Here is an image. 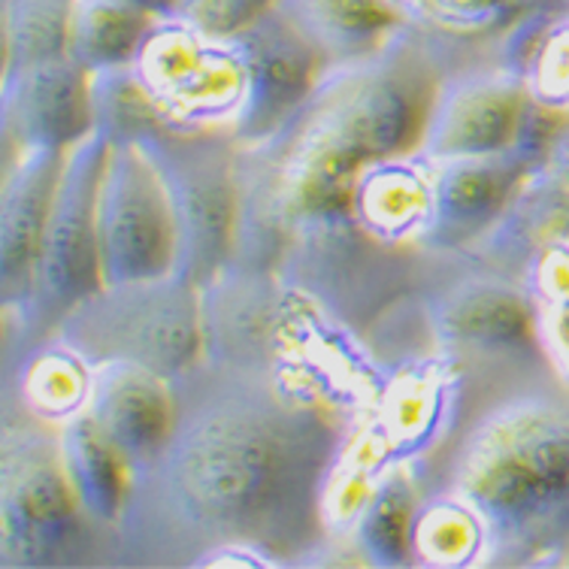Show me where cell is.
Listing matches in <instances>:
<instances>
[{"label":"cell","mask_w":569,"mask_h":569,"mask_svg":"<svg viewBox=\"0 0 569 569\" xmlns=\"http://www.w3.org/2000/svg\"><path fill=\"white\" fill-rule=\"evenodd\" d=\"M133 67L173 128L230 131L242 107V67L230 40L158 16Z\"/></svg>","instance_id":"4fadbf2b"},{"label":"cell","mask_w":569,"mask_h":569,"mask_svg":"<svg viewBox=\"0 0 569 569\" xmlns=\"http://www.w3.org/2000/svg\"><path fill=\"white\" fill-rule=\"evenodd\" d=\"M58 437L67 482L73 488L79 509L110 539L131 491V470L110 442L100 437V430L86 412L58 427Z\"/></svg>","instance_id":"7402d4cb"},{"label":"cell","mask_w":569,"mask_h":569,"mask_svg":"<svg viewBox=\"0 0 569 569\" xmlns=\"http://www.w3.org/2000/svg\"><path fill=\"white\" fill-rule=\"evenodd\" d=\"M67 152L33 149L3 167L0 188V303L3 316L19 312L31 295L33 263L46 221L56 203Z\"/></svg>","instance_id":"ac0fdd59"},{"label":"cell","mask_w":569,"mask_h":569,"mask_svg":"<svg viewBox=\"0 0 569 569\" xmlns=\"http://www.w3.org/2000/svg\"><path fill=\"white\" fill-rule=\"evenodd\" d=\"M488 527L455 491H427L418 497L409 527V563L427 567H472L488 563Z\"/></svg>","instance_id":"603a6c76"},{"label":"cell","mask_w":569,"mask_h":569,"mask_svg":"<svg viewBox=\"0 0 569 569\" xmlns=\"http://www.w3.org/2000/svg\"><path fill=\"white\" fill-rule=\"evenodd\" d=\"M0 124L7 161L33 149L70 152L94 133L91 73L70 56L3 73Z\"/></svg>","instance_id":"9a60e30c"},{"label":"cell","mask_w":569,"mask_h":569,"mask_svg":"<svg viewBox=\"0 0 569 569\" xmlns=\"http://www.w3.org/2000/svg\"><path fill=\"white\" fill-rule=\"evenodd\" d=\"M418 300L433 351L476 397L555 376L539 342L537 303L521 276L470 249L427 252Z\"/></svg>","instance_id":"277c9868"},{"label":"cell","mask_w":569,"mask_h":569,"mask_svg":"<svg viewBox=\"0 0 569 569\" xmlns=\"http://www.w3.org/2000/svg\"><path fill=\"white\" fill-rule=\"evenodd\" d=\"M458 46L406 22L382 49L325 67L291 119L240 152L230 263L276 270L300 216L349 203L363 167L418 152L439 79L451 70L442 64Z\"/></svg>","instance_id":"7a4b0ae2"},{"label":"cell","mask_w":569,"mask_h":569,"mask_svg":"<svg viewBox=\"0 0 569 569\" xmlns=\"http://www.w3.org/2000/svg\"><path fill=\"white\" fill-rule=\"evenodd\" d=\"M121 3H128V7H137V10L152 12V16H161V12L170 7V0H121Z\"/></svg>","instance_id":"f1b7e54d"},{"label":"cell","mask_w":569,"mask_h":569,"mask_svg":"<svg viewBox=\"0 0 569 569\" xmlns=\"http://www.w3.org/2000/svg\"><path fill=\"white\" fill-rule=\"evenodd\" d=\"M555 121L512 70L451 67L439 79L418 152L430 161L521 152L542 167Z\"/></svg>","instance_id":"8fae6325"},{"label":"cell","mask_w":569,"mask_h":569,"mask_svg":"<svg viewBox=\"0 0 569 569\" xmlns=\"http://www.w3.org/2000/svg\"><path fill=\"white\" fill-rule=\"evenodd\" d=\"M276 0H170L161 16L188 24L209 40H228L270 12Z\"/></svg>","instance_id":"83f0119b"},{"label":"cell","mask_w":569,"mask_h":569,"mask_svg":"<svg viewBox=\"0 0 569 569\" xmlns=\"http://www.w3.org/2000/svg\"><path fill=\"white\" fill-rule=\"evenodd\" d=\"M228 40L242 67V107L230 133L246 149L291 119L328 64L276 7Z\"/></svg>","instance_id":"5bb4252c"},{"label":"cell","mask_w":569,"mask_h":569,"mask_svg":"<svg viewBox=\"0 0 569 569\" xmlns=\"http://www.w3.org/2000/svg\"><path fill=\"white\" fill-rule=\"evenodd\" d=\"M98 242L103 284L161 279L176 270L170 200L137 146H110L98 191Z\"/></svg>","instance_id":"7c38bea8"},{"label":"cell","mask_w":569,"mask_h":569,"mask_svg":"<svg viewBox=\"0 0 569 569\" xmlns=\"http://www.w3.org/2000/svg\"><path fill=\"white\" fill-rule=\"evenodd\" d=\"M77 0H0L3 73L67 58Z\"/></svg>","instance_id":"484cf974"},{"label":"cell","mask_w":569,"mask_h":569,"mask_svg":"<svg viewBox=\"0 0 569 569\" xmlns=\"http://www.w3.org/2000/svg\"><path fill=\"white\" fill-rule=\"evenodd\" d=\"M291 379L200 361L173 379L164 451L131 476L110 548L137 563H297L325 539V491L349 446L340 409Z\"/></svg>","instance_id":"6da1fadb"},{"label":"cell","mask_w":569,"mask_h":569,"mask_svg":"<svg viewBox=\"0 0 569 569\" xmlns=\"http://www.w3.org/2000/svg\"><path fill=\"white\" fill-rule=\"evenodd\" d=\"M100 542L103 533L79 509L67 482L58 427L3 406L0 567H70Z\"/></svg>","instance_id":"8992f818"},{"label":"cell","mask_w":569,"mask_h":569,"mask_svg":"<svg viewBox=\"0 0 569 569\" xmlns=\"http://www.w3.org/2000/svg\"><path fill=\"white\" fill-rule=\"evenodd\" d=\"M154 19L158 16L121 0H77L67 56L88 73L133 64Z\"/></svg>","instance_id":"cb8c5ba5"},{"label":"cell","mask_w":569,"mask_h":569,"mask_svg":"<svg viewBox=\"0 0 569 569\" xmlns=\"http://www.w3.org/2000/svg\"><path fill=\"white\" fill-rule=\"evenodd\" d=\"M110 142L91 133L67 152L56 203L46 221L33 263L31 295L19 312L7 318L3 342L49 337L58 321L86 297L103 288L98 242V191Z\"/></svg>","instance_id":"30bf717a"},{"label":"cell","mask_w":569,"mask_h":569,"mask_svg":"<svg viewBox=\"0 0 569 569\" xmlns=\"http://www.w3.org/2000/svg\"><path fill=\"white\" fill-rule=\"evenodd\" d=\"M52 333L88 367L137 363L173 382L203 361L200 288L179 276L103 284Z\"/></svg>","instance_id":"52a82bcc"},{"label":"cell","mask_w":569,"mask_h":569,"mask_svg":"<svg viewBox=\"0 0 569 569\" xmlns=\"http://www.w3.org/2000/svg\"><path fill=\"white\" fill-rule=\"evenodd\" d=\"M427 252L376 237L349 203L309 209L288 237L276 273L325 316L363 340L370 328L421 288Z\"/></svg>","instance_id":"5b68a950"},{"label":"cell","mask_w":569,"mask_h":569,"mask_svg":"<svg viewBox=\"0 0 569 569\" xmlns=\"http://www.w3.org/2000/svg\"><path fill=\"white\" fill-rule=\"evenodd\" d=\"M137 149L149 158L170 200L173 276L203 288L233 261L242 146L228 128L164 124Z\"/></svg>","instance_id":"ba28073f"},{"label":"cell","mask_w":569,"mask_h":569,"mask_svg":"<svg viewBox=\"0 0 569 569\" xmlns=\"http://www.w3.org/2000/svg\"><path fill=\"white\" fill-rule=\"evenodd\" d=\"M416 479L406 463H391L351 527V542L363 563L400 567L409 563V527L416 512Z\"/></svg>","instance_id":"d4e9b609"},{"label":"cell","mask_w":569,"mask_h":569,"mask_svg":"<svg viewBox=\"0 0 569 569\" xmlns=\"http://www.w3.org/2000/svg\"><path fill=\"white\" fill-rule=\"evenodd\" d=\"M86 416L133 476L164 451L173 433V382L137 363L94 367Z\"/></svg>","instance_id":"e0dca14e"},{"label":"cell","mask_w":569,"mask_h":569,"mask_svg":"<svg viewBox=\"0 0 569 569\" xmlns=\"http://www.w3.org/2000/svg\"><path fill=\"white\" fill-rule=\"evenodd\" d=\"M203 361L261 372H318L316 349L330 321L276 270L228 263L200 288ZM307 372V376H309ZM312 379V376H309Z\"/></svg>","instance_id":"9c48e42d"},{"label":"cell","mask_w":569,"mask_h":569,"mask_svg":"<svg viewBox=\"0 0 569 569\" xmlns=\"http://www.w3.org/2000/svg\"><path fill=\"white\" fill-rule=\"evenodd\" d=\"M427 491H455L488 527V563H530L569 539V385L539 376L476 397L433 455Z\"/></svg>","instance_id":"3957f363"},{"label":"cell","mask_w":569,"mask_h":569,"mask_svg":"<svg viewBox=\"0 0 569 569\" xmlns=\"http://www.w3.org/2000/svg\"><path fill=\"white\" fill-rule=\"evenodd\" d=\"M433 161L421 152L363 167L349 191V209L363 228L400 246H418L430 216Z\"/></svg>","instance_id":"ffe728a7"},{"label":"cell","mask_w":569,"mask_h":569,"mask_svg":"<svg viewBox=\"0 0 569 569\" xmlns=\"http://www.w3.org/2000/svg\"><path fill=\"white\" fill-rule=\"evenodd\" d=\"M539 164L521 152L433 161L430 216L418 246L427 252H463L482 240Z\"/></svg>","instance_id":"2e32d148"},{"label":"cell","mask_w":569,"mask_h":569,"mask_svg":"<svg viewBox=\"0 0 569 569\" xmlns=\"http://www.w3.org/2000/svg\"><path fill=\"white\" fill-rule=\"evenodd\" d=\"M91 112L94 133L110 146H140L149 133L170 124L133 64L91 73Z\"/></svg>","instance_id":"4316f807"},{"label":"cell","mask_w":569,"mask_h":569,"mask_svg":"<svg viewBox=\"0 0 569 569\" xmlns=\"http://www.w3.org/2000/svg\"><path fill=\"white\" fill-rule=\"evenodd\" d=\"M91 379L94 367H88L56 333L7 346V406H16L46 425L61 427L86 412Z\"/></svg>","instance_id":"d6986e66"},{"label":"cell","mask_w":569,"mask_h":569,"mask_svg":"<svg viewBox=\"0 0 569 569\" xmlns=\"http://www.w3.org/2000/svg\"><path fill=\"white\" fill-rule=\"evenodd\" d=\"M325 64H342L382 49L409 19L395 0H276Z\"/></svg>","instance_id":"44dd1931"}]
</instances>
